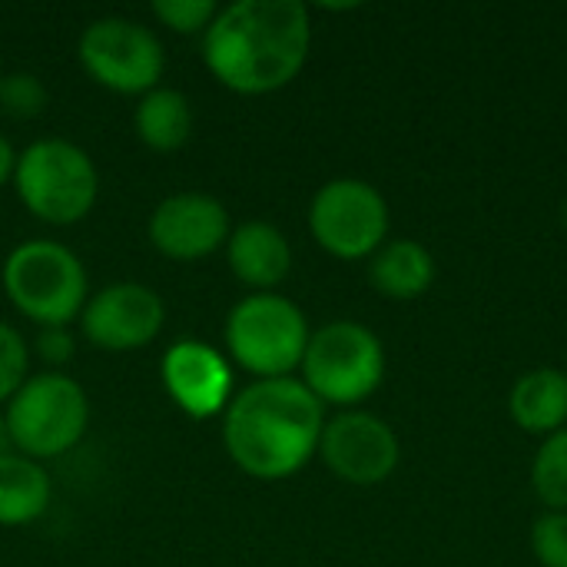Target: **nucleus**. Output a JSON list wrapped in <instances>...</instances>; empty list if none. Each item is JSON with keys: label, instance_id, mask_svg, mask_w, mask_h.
Listing matches in <instances>:
<instances>
[{"label": "nucleus", "instance_id": "f257e3e1", "mask_svg": "<svg viewBox=\"0 0 567 567\" xmlns=\"http://www.w3.org/2000/svg\"><path fill=\"white\" fill-rule=\"evenodd\" d=\"M312 47V20L299 0H239L203 33L209 73L233 93H276L299 76Z\"/></svg>", "mask_w": 567, "mask_h": 567}, {"label": "nucleus", "instance_id": "f03ea898", "mask_svg": "<svg viewBox=\"0 0 567 567\" xmlns=\"http://www.w3.org/2000/svg\"><path fill=\"white\" fill-rule=\"evenodd\" d=\"M326 429L322 402L296 379H256L233 395L223 422L229 458L259 482H279L309 465Z\"/></svg>", "mask_w": 567, "mask_h": 567}, {"label": "nucleus", "instance_id": "7ed1b4c3", "mask_svg": "<svg viewBox=\"0 0 567 567\" xmlns=\"http://www.w3.org/2000/svg\"><path fill=\"white\" fill-rule=\"evenodd\" d=\"M3 289L40 329H66L86 306V269L63 243L30 239L7 256Z\"/></svg>", "mask_w": 567, "mask_h": 567}, {"label": "nucleus", "instance_id": "20e7f679", "mask_svg": "<svg viewBox=\"0 0 567 567\" xmlns=\"http://www.w3.org/2000/svg\"><path fill=\"white\" fill-rule=\"evenodd\" d=\"M13 189L40 223L73 226L96 206L100 176L90 153L76 143L37 140L17 156Z\"/></svg>", "mask_w": 567, "mask_h": 567}, {"label": "nucleus", "instance_id": "39448f33", "mask_svg": "<svg viewBox=\"0 0 567 567\" xmlns=\"http://www.w3.org/2000/svg\"><path fill=\"white\" fill-rule=\"evenodd\" d=\"M306 312L276 292H252L226 316V349L256 379H289L309 346Z\"/></svg>", "mask_w": 567, "mask_h": 567}, {"label": "nucleus", "instance_id": "423d86ee", "mask_svg": "<svg viewBox=\"0 0 567 567\" xmlns=\"http://www.w3.org/2000/svg\"><path fill=\"white\" fill-rule=\"evenodd\" d=\"M7 429L13 452L43 462L70 452L90 425V402L80 382L63 372L30 375L7 402Z\"/></svg>", "mask_w": 567, "mask_h": 567}, {"label": "nucleus", "instance_id": "0eeeda50", "mask_svg": "<svg viewBox=\"0 0 567 567\" xmlns=\"http://www.w3.org/2000/svg\"><path fill=\"white\" fill-rule=\"evenodd\" d=\"M302 375L322 405H359L385 379L382 342L359 322H329L309 336Z\"/></svg>", "mask_w": 567, "mask_h": 567}, {"label": "nucleus", "instance_id": "6e6552de", "mask_svg": "<svg viewBox=\"0 0 567 567\" xmlns=\"http://www.w3.org/2000/svg\"><path fill=\"white\" fill-rule=\"evenodd\" d=\"M80 63L106 90L133 96L159 86L166 53L159 37L126 17H100L80 33Z\"/></svg>", "mask_w": 567, "mask_h": 567}, {"label": "nucleus", "instance_id": "1a4fd4ad", "mask_svg": "<svg viewBox=\"0 0 567 567\" xmlns=\"http://www.w3.org/2000/svg\"><path fill=\"white\" fill-rule=\"evenodd\" d=\"M309 229L336 259H362L385 243L389 203L365 179H332L312 196Z\"/></svg>", "mask_w": 567, "mask_h": 567}, {"label": "nucleus", "instance_id": "9d476101", "mask_svg": "<svg viewBox=\"0 0 567 567\" xmlns=\"http://www.w3.org/2000/svg\"><path fill=\"white\" fill-rule=\"evenodd\" d=\"M166 322L159 292L143 282H113L86 299L80 326L90 346L106 352H133L150 346Z\"/></svg>", "mask_w": 567, "mask_h": 567}, {"label": "nucleus", "instance_id": "9b49d317", "mask_svg": "<svg viewBox=\"0 0 567 567\" xmlns=\"http://www.w3.org/2000/svg\"><path fill=\"white\" fill-rule=\"evenodd\" d=\"M319 455L332 475L349 485H379L399 465L395 432L369 412H342L326 422Z\"/></svg>", "mask_w": 567, "mask_h": 567}, {"label": "nucleus", "instance_id": "f8f14e48", "mask_svg": "<svg viewBox=\"0 0 567 567\" xmlns=\"http://www.w3.org/2000/svg\"><path fill=\"white\" fill-rule=\"evenodd\" d=\"M150 243L156 252L176 262L206 259L229 243V213L219 199L206 193L166 196L150 216Z\"/></svg>", "mask_w": 567, "mask_h": 567}, {"label": "nucleus", "instance_id": "ddd939ff", "mask_svg": "<svg viewBox=\"0 0 567 567\" xmlns=\"http://www.w3.org/2000/svg\"><path fill=\"white\" fill-rule=\"evenodd\" d=\"M163 385L189 419H209L233 402L229 362L199 339H179L163 355Z\"/></svg>", "mask_w": 567, "mask_h": 567}, {"label": "nucleus", "instance_id": "4468645a", "mask_svg": "<svg viewBox=\"0 0 567 567\" xmlns=\"http://www.w3.org/2000/svg\"><path fill=\"white\" fill-rule=\"evenodd\" d=\"M226 259H229L233 276L243 286L259 289V292L276 289L292 272L289 239L282 236V229H276L272 223H262V219L243 223L239 229L229 233Z\"/></svg>", "mask_w": 567, "mask_h": 567}, {"label": "nucleus", "instance_id": "2eb2a0df", "mask_svg": "<svg viewBox=\"0 0 567 567\" xmlns=\"http://www.w3.org/2000/svg\"><path fill=\"white\" fill-rule=\"evenodd\" d=\"M508 412L532 435H555L567 422V375L561 369H535L512 389Z\"/></svg>", "mask_w": 567, "mask_h": 567}, {"label": "nucleus", "instance_id": "dca6fc26", "mask_svg": "<svg viewBox=\"0 0 567 567\" xmlns=\"http://www.w3.org/2000/svg\"><path fill=\"white\" fill-rule=\"evenodd\" d=\"M50 475L40 462L10 452L0 455V525L17 528L37 522L50 505Z\"/></svg>", "mask_w": 567, "mask_h": 567}, {"label": "nucleus", "instance_id": "f3484780", "mask_svg": "<svg viewBox=\"0 0 567 567\" xmlns=\"http://www.w3.org/2000/svg\"><path fill=\"white\" fill-rule=\"evenodd\" d=\"M369 279L389 299H419L435 279V262L422 243L395 239L372 256Z\"/></svg>", "mask_w": 567, "mask_h": 567}, {"label": "nucleus", "instance_id": "a211bd4d", "mask_svg": "<svg viewBox=\"0 0 567 567\" xmlns=\"http://www.w3.org/2000/svg\"><path fill=\"white\" fill-rule=\"evenodd\" d=\"M133 123H136L140 140L150 150L176 153L179 146H186V140L193 133V106L179 90L156 86V90L143 93Z\"/></svg>", "mask_w": 567, "mask_h": 567}, {"label": "nucleus", "instance_id": "6ab92c4d", "mask_svg": "<svg viewBox=\"0 0 567 567\" xmlns=\"http://www.w3.org/2000/svg\"><path fill=\"white\" fill-rule=\"evenodd\" d=\"M532 485L545 505L567 512V429L545 439L532 465Z\"/></svg>", "mask_w": 567, "mask_h": 567}, {"label": "nucleus", "instance_id": "aec40b11", "mask_svg": "<svg viewBox=\"0 0 567 567\" xmlns=\"http://www.w3.org/2000/svg\"><path fill=\"white\" fill-rule=\"evenodd\" d=\"M47 86L33 73H7L0 76V110L13 120H33L47 110Z\"/></svg>", "mask_w": 567, "mask_h": 567}, {"label": "nucleus", "instance_id": "412c9836", "mask_svg": "<svg viewBox=\"0 0 567 567\" xmlns=\"http://www.w3.org/2000/svg\"><path fill=\"white\" fill-rule=\"evenodd\" d=\"M30 352H27V342L23 336L0 322V405H7L17 389L30 379Z\"/></svg>", "mask_w": 567, "mask_h": 567}, {"label": "nucleus", "instance_id": "4be33fe9", "mask_svg": "<svg viewBox=\"0 0 567 567\" xmlns=\"http://www.w3.org/2000/svg\"><path fill=\"white\" fill-rule=\"evenodd\" d=\"M156 20H163L173 33H206L219 7L213 0H156L153 3Z\"/></svg>", "mask_w": 567, "mask_h": 567}, {"label": "nucleus", "instance_id": "5701e85b", "mask_svg": "<svg viewBox=\"0 0 567 567\" xmlns=\"http://www.w3.org/2000/svg\"><path fill=\"white\" fill-rule=\"evenodd\" d=\"M532 548L542 567H567V512H548L535 522Z\"/></svg>", "mask_w": 567, "mask_h": 567}, {"label": "nucleus", "instance_id": "b1692460", "mask_svg": "<svg viewBox=\"0 0 567 567\" xmlns=\"http://www.w3.org/2000/svg\"><path fill=\"white\" fill-rule=\"evenodd\" d=\"M73 336H70V329H40V336H37V352H40V359L47 362V365H53V369H60V365H66L70 359H73Z\"/></svg>", "mask_w": 567, "mask_h": 567}, {"label": "nucleus", "instance_id": "393cba45", "mask_svg": "<svg viewBox=\"0 0 567 567\" xmlns=\"http://www.w3.org/2000/svg\"><path fill=\"white\" fill-rule=\"evenodd\" d=\"M13 166H17V153H13V146L0 136V186H3L7 179H13Z\"/></svg>", "mask_w": 567, "mask_h": 567}, {"label": "nucleus", "instance_id": "a878e982", "mask_svg": "<svg viewBox=\"0 0 567 567\" xmlns=\"http://www.w3.org/2000/svg\"><path fill=\"white\" fill-rule=\"evenodd\" d=\"M13 452V442H10V429H7V419L0 412V455H10Z\"/></svg>", "mask_w": 567, "mask_h": 567}, {"label": "nucleus", "instance_id": "bb28decb", "mask_svg": "<svg viewBox=\"0 0 567 567\" xmlns=\"http://www.w3.org/2000/svg\"><path fill=\"white\" fill-rule=\"evenodd\" d=\"M565 226H567V203H565Z\"/></svg>", "mask_w": 567, "mask_h": 567}, {"label": "nucleus", "instance_id": "cd10ccee", "mask_svg": "<svg viewBox=\"0 0 567 567\" xmlns=\"http://www.w3.org/2000/svg\"><path fill=\"white\" fill-rule=\"evenodd\" d=\"M0 76H3V73H0Z\"/></svg>", "mask_w": 567, "mask_h": 567}]
</instances>
